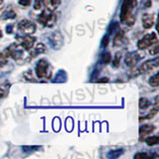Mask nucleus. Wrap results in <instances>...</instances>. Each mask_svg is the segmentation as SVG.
Here are the masks:
<instances>
[{
	"mask_svg": "<svg viewBox=\"0 0 159 159\" xmlns=\"http://www.w3.org/2000/svg\"><path fill=\"white\" fill-rule=\"evenodd\" d=\"M137 5V0H123L120 10V20L128 26H132L135 22V17L133 15V10Z\"/></svg>",
	"mask_w": 159,
	"mask_h": 159,
	"instance_id": "obj_1",
	"label": "nucleus"
},
{
	"mask_svg": "<svg viewBox=\"0 0 159 159\" xmlns=\"http://www.w3.org/2000/svg\"><path fill=\"white\" fill-rule=\"evenodd\" d=\"M36 75L39 79H50L52 77V67L46 60H40L36 65Z\"/></svg>",
	"mask_w": 159,
	"mask_h": 159,
	"instance_id": "obj_2",
	"label": "nucleus"
},
{
	"mask_svg": "<svg viewBox=\"0 0 159 159\" xmlns=\"http://www.w3.org/2000/svg\"><path fill=\"white\" fill-rule=\"evenodd\" d=\"M38 21L46 27H52L57 21V16L53 13V11L45 9L42 11V13L40 14Z\"/></svg>",
	"mask_w": 159,
	"mask_h": 159,
	"instance_id": "obj_3",
	"label": "nucleus"
},
{
	"mask_svg": "<svg viewBox=\"0 0 159 159\" xmlns=\"http://www.w3.org/2000/svg\"><path fill=\"white\" fill-rule=\"evenodd\" d=\"M155 43H157V36L155 33L152 32L150 34L145 35L141 40H139L137 43V47L140 50H144V49L151 47L152 45H154Z\"/></svg>",
	"mask_w": 159,
	"mask_h": 159,
	"instance_id": "obj_4",
	"label": "nucleus"
},
{
	"mask_svg": "<svg viewBox=\"0 0 159 159\" xmlns=\"http://www.w3.org/2000/svg\"><path fill=\"white\" fill-rule=\"evenodd\" d=\"M35 40L36 39H35L34 37L30 36V35H26V36L19 37L15 43H16L17 45H19L20 47H22L25 51H30V50L34 47Z\"/></svg>",
	"mask_w": 159,
	"mask_h": 159,
	"instance_id": "obj_5",
	"label": "nucleus"
},
{
	"mask_svg": "<svg viewBox=\"0 0 159 159\" xmlns=\"http://www.w3.org/2000/svg\"><path fill=\"white\" fill-rule=\"evenodd\" d=\"M18 29L19 31H21L24 34L31 35L36 31V26H35V24L33 22L29 21L27 19H24L18 23Z\"/></svg>",
	"mask_w": 159,
	"mask_h": 159,
	"instance_id": "obj_6",
	"label": "nucleus"
},
{
	"mask_svg": "<svg viewBox=\"0 0 159 159\" xmlns=\"http://www.w3.org/2000/svg\"><path fill=\"white\" fill-rule=\"evenodd\" d=\"M158 67V58H155L153 60H149V61L145 62L139 69L140 73H147L149 71L156 69Z\"/></svg>",
	"mask_w": 159,
	"mask_h": 159,
	"instance_id": "obj_7",
	"label": "nucleus"
},
{
	"mask_svg": "<svg viewBox=\"0 0 159 159\" xmlns=\"http://www.w3.org/2000/svg\"><path fill=\"white\" fill-rule=\"evenodd\" d=\"M154 131V126L150 125V124H144L141 125L139 128V135H140V140H143L145 136L149 135L150 133Z\"/></svg>",
	"mask_w": 159,
	"mask_h": 159,
	"instance_id": "obj_8",
	"label": "nucleus"
},
{
	"mask_svg": "<svg viewBox=\"0 0 159 159\" xmlns=\"http://www.w3.org/2000/svg\"><path fill=\"white\" fill-rule=\"evenodd\" d=\"M30 51H31V53H30V59H33V58L39 56L40 54H42V53H44L45 51H46V47H45L44 44L40 43L35 48L33 47L31 50H30Z\"/></svg>",
	"mask_w": 159,
	"mask_h": 159,
	"instance_id": "obj_9",
	"label": "nucleus"
},
{
	"mask_svg": "<svg viewBox=\"0 0 159 159\" xmlns=\"http://www.w3.org/2000/svg\"><path fill=\"white\" fill-rule=\"evenodd\" d=\"M154 24V16L152 14H144L142 16V25L145 29H150Z\"/></svg>",
	"mask_w": 159,
	"mask_h": 159,
	"instance_id": "obj_10",
	"label": "nucleus"
},
{
	"mask_svg": "<svg viewBox=\"0 0 159 159\" xmlns=\"http://www.w3.org/2000/svg\"><path fill=\"white\" fill-rule=\"evenodd\" d=\"M43 4L45 5L46 9L50 10V11H54L61 4V0H43Z\"/></svg>",
	"mask_w": 159,
	"mask_h": 159,
	"instance_id": "obj_11",
	"label": "nucleus"
},
{
	"mask_svg": "<svg viewBox=\"0 0 159 159\" xmlns=\"http://www.w3.org/2000/svg\"><path fill=\"white\" fill-rule=\"evenodd\" d=\"M139 60H140V56L137 53H131L128 54L125 58V63L127 66H134Z\"/></svg>",
	"mask_w": 159,
	"mask_h": 159,
	"instance_id": "obj_12",
	"label": "nucleus"
},
{
	"mask_svg": "<svg viewBox=\"0 0 159 159\" xmlns=\"http://www.w3.org/2000/svg\"><path fill=\"white\" fill-rule=\"evenodd\" d=\"M10 57L11 56H10V52L8 48L0 53V67H3L4 65H6Z\"/></svg>",
	"mask_w": 159,
	"mask_h": 159,
	"instance_id": "obj_13",
	"label": "nucleus"
},
{
	"mask_svg": "<svg viewBox=\"0 0 159 159\" xmlns=\"http://www.w3.org/2000/svg\"><path fill=\"white\" fill-rule=\"evenodd\" d=\"M144 140H145V142L148 144V145H156V144H158L159 142V137L157 135H152V136H149V137H146L144 138Z\"/></svg>",
	"mask_w": 159,
	"mask_h": 159,
	"instance_id": "obj_14",
	"label": "nucleus"
},
{
	"mask_svg": "<svg viewBox=\"0 0 159 159\" xmlns=\"http://www.w3.org/2000/svg\"><path fill=\"white\" fill-rule=\"evenodd\" d=\"M150 102L146 98H141L139 99V108L140 109H146L150 107Z\"/></svg>",
	"mask_w": 159,
	"mask_h": 159,
	"instance_id": "obj_15",
	"label": "nucleus"
},
{
	"mask_svg": "<svg viewBox=\"0 0 159 159\" xmlns=\"http://www.w3.org/2000/svg\"><path fill=\"white\" fill-rule=\"evenodd\" d=\"M149 84H150L151 87H154V88L158 87V84H159V75H158V73H156L154 76H152L150 78V80H149Z\"/></svg>",
	"mask_w": 159,
	"mask_h": 159,
	"instance_id": "obj_16",
	"label": "nucleus"
},
{
	"mask_svg": "<svg viewBox=\"0 0 159 159\" xmlns=\"http://www.w3.org/2000/svg\"><path fill=\"white\" fill-rule=\"evenodd\" d=\"M123 36H124L123 31H118L117 35H116V38H114V40H113V44L114 45L120 44V42L122 41V39H123Z\"/></svg>",
	"mask_w": 159,
	"mask_h": 159,
	"instance_id": "obj_17",
	"label": "nucleus"
},
{
	"mask_svg": "<svg viewBox=\"0 0 159 159\" xmlns=\"http://www.w3.org/2000/svg\"><path fill=\"white\" fill-rule=\"evenodd\" d=\"M157 113V107H155V108H153L152 111L149 112L147 116H145V117H143V118H140V120H142V119H150V118H152L155 114Z\"/></svg>",
	"mask_w": 159,
	"mask_h": 159,
	"instance_id": "obj_18",
	"label": "nucleus"
},
{
	"mask_svg": "<svg viewBox=\"0 0 159 159\" xmlns=\"http://www.w3.org/2000/svg\"><path fill=\"white\" fill-rule=\"evenodd\" d=\"M42 5H43V0H35L34 9H35V10L41 9V8H42Z\"/></svg>",
	"mask_w": 159,
	"mask_h": 159,
	"instance_id": "obj_19",
	"label": "nucleus"
},
{
	"mask_svg": "<svg viewBox=\"0 0 159 159\" xmlns=\"http://www.w3.org/2000/svg\"><path fill=\"white\" fill-rule=\"evenodd\" d=\"M102 59H103V62L106 63V64H108L109 62L111 61V55H109L108 53L104 54L103 56H102Z\"/></svg>",
	"mask_w": 159,
	"mask_h": 159,
	"instance_id": "obj_20",
	"label": "nucleus"
},
{
	"mask_svg": "<svg viewBox=\"0 0 159 159\" xmlns=\"http://www.w3.org/2000/svg\"><path fill=\"white\" fill-rule=\"evenodd\" d=\"M119 62H120V55L117 53L116 55V59H114V61H113V66L114 67H118Z\"/></svg>",
	"mask_w": 159,
	"mask_h": 159,
	"instance_id": "obj_21",
	"label": "nucleus"
},
{
	"mask_svg": "<svg viewBox=\"0 0 159 159\" xmlns=\"http://www.w3.org/2000/svg\"><path fill=\"white\" fill-rule=\"evenodd\" d=\"M19 4L22 6H29L31 2H30V0H19Z\"/></svg>",
	"mask_w": 159,
	"mask_h": 159,
	"instance_id": "obj_22",
	"label": "nucleus"
},
{
	"mask_svg": "<svg viewBox=\"0 0 159 159\" xmlns=\"http://www.w3.org/2000/svg\"><path fill=\"white\" fill-rule=\"evenodd\" d=\"M148 155L146 153H137L134 155V158H147Z\"/></svg>",
	"mask_w": 159,
	"mask_h": 159,
	"instance_id": "obj_23",
	"label": "nucleus"
},
{
	"mask_svg": "<svg viewBox=\"0 0 159 159\" xmlns=\"http://www.w3.org/2000/svg\"><path fill=\"white\" fill-rule=\"evenodd\" d=\"M107 82H108L107 78H103V79H101V81H98V83H107Z\"/></svg>",
	"mask_w": 159,
	"mask_h": 159,
	"instance_id": "obj_24",
	"label": "nucleus"
},
{
	"mask_svg": "<svg viewBox=\"0 0 159 159\" xmlns=\"http://www.w3.org/2000/svg\"><path fill=\"white\" fill-rule=\"evenodd\" d=\"M3 94H4V91H3L2 89H0V98L3 97Z\"/></svg>",
	"mask_w": 159,
	"mask_h": 159,
	"instance_id": "obj_25",
	"label": "nucleus"
},
{
	"mask_svg": "<svg viewBox=\"0 0 159 159\" xmlns=\"http://www.w3.org/2000/svg\"><path fill=\"white\" fill-rule=\"evenodd\" d=\"M2 3H3V0H0V5H2Z\"/></svg>",
	"mask_w": 159,
	"mask_h": 159,
	"instance_id": "obj_26",
	"label": "nucleus"
}]
</instances>
